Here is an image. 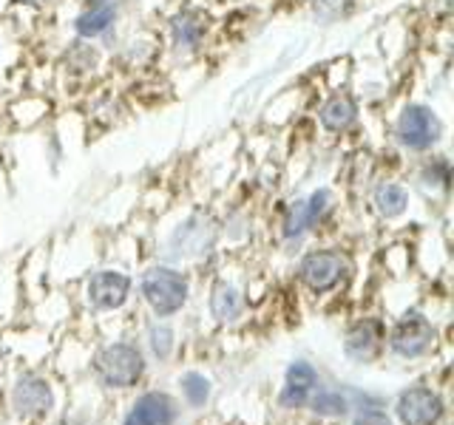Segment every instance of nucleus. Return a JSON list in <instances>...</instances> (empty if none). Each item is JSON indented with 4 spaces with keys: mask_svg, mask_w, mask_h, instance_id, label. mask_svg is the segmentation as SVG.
<instances>
[{
    "mask_svg": "<svg viewBox=\"0 0 454 425\" xmlns=\"http://www.w3.org/2000/svg\"><path fill=\"white\" fill-rule=\"evenodd\" d=\"M114 20H117V9H114L111 0H103V4H94L89 12H82L74 28H77V35L85 37V40H91V37H99V35H106L108 28L114 26Z\"/></svg>",
    "mask_w": 454,
    "mask_h": 425,
    "instance_id": "f8f14e48",
    "label": "nucleus"
},
{
    "mask_svg": "<svg viewBox=\"0 0 454 425\" xmlns=\"http://www.w3.org/2000/svg\"><path fill=\"white\" fill-rule=\"evenodd\" d=\"M397 417H401L403 425H434L443 417V400L432 389H406L397 397Z\"/></svg>",
    "mask_w": 454,
    "mask_h": 425,
    "instance_id": "423d86ee",
    "label": "nucleus"
},
{
    "mask_svg": "<svg viewBox=\"0 0 454 425\" xmlns=\"http://www.w3.org/2000/svg\"><path fill=\"white\" fill-rule=\"evenodd\" d=\"M449 179H451V167L446 156H437V159H432L423 167V184H429V188H449Z\"/></svg>",
    "mask_w": 454,
    "mask_h": 425,
    "instance_id": "a211bd4d",
    "label": "nucleus"
},
{
    "mask_svg": "<svg viewBox=\"0 0 454 425\" xmlns=\"http://www.w3.org/2000/svg\"><path fill=\"white\" fill-rule=\"evenodd\" d=\"M142 295L160 318L179 312L188 301V281L170 267H153L142 275Z\"/></svg>",
    "mask_w": 454,
    "mask_h": 425,
    "instance_id": "f257e3e1",
    "label": "nucleus"
},
{
    "mask_svg": "<svg viewBox=\"0 0 454 425\" xmlns=\"http://www.w3.org/2000/svg\"><path fill=\"white\" fill-rule=\"evenodd\" d=\"M182 391H184V397H188L191 406H205V400L210 397V382L202 375L191 372V375L182 377Z\"/></svg>",
    "mask_w": 454,
    "mask_h": 425,
    "instance_id": "f3484780",
    "label": "nucleus"
},
{
    "mask_svg": "<svg viewBox=\"0 0 454 425\" xmlns=\"http://www.w3.org/2000/svg\"><path fill=\"white\" fill-rule=\"evenodd\" d=\"M12 403H14V408H18V414L37 417V414H46V411L51 408L54 394H51V386L43 377L26 375L18 380V386H14Z\"/></svg>",
    "mask_w": 454,
    "mask_h": 425,
    "instance_id": "6e6552de",
    "label": "nucleus"
},
{
    "mask_svg": "<svg viewBox=\"0 0 454 425\" xmlns=\"http://www.w3.org/2000/svg\"><path fill=\"white\" fill-rule=\"evenodd\" d=\"M434 344V326L429 318H423L420 312H411L403 321H397V326L389 335V349L401 358H420L432 349Z\"/></svg>",
    "mask_w": 454,
    "mask_h": 425,
    "instance_id": "20e7f679",
    "label": "nucleus"
},
{
    "mask_svg": "<svg viewBox=\"0 0 454 425\" xmlns=\"http://www.w3.org/2000/svg\"><path fill=\"white\" fill-rule=\"evenodd\" d=\"M20 4H26V6H46L49 0H20Z\"/></svg>",
    "mask_w": 454,
    "mask_h": 425,
    "instance_id": "b1692460",
    "label": "nucleus"
},
{
    "mask_svg": "<svg viewBox=\"0 0 454 425\" xmlns=\"http://www.w3.org/2000/svg\"><path fill=\"white\" fill-rule=\"evenodd\" d=\"M287 382L290 386H298V389H304V391H312L318 386V375H316V368H312L309 363H293L287 368Z\"/></svg>",
    "mask_w": 454,
    "mask_h": 425,
    "instance_id": "aec40b11",
    "label": "nucleus"
},
{
    "mask_svg": "<svg viewBox=\"0 0 454 425\" xmlns=\"http://www.w3.org/2000/svg\"><path fill=\"white\" fill-rule=\"evenodd\" d=\"M210 312L219 321H236L241 315V295L231 283H219L210 295Z\"/></svg>",
    "mask_w": 454,
    "mask_h": 425,
    "instance_id": "2eb2a0df",
    "label": "nucleus"
},
{
    "mask_svg": "<svg viewBox=\"0 0 454 425\" xmlns=\"http://www.w3.org/2000/svg\"><path fill=\"white\" fill-rule=\"evenodd\" d=\"M309 227H312V221H309V216H307V205H304V202H295V205L290 207L287 221H284V236H287V238H298L301 233H307Z\"/></svg>",
    "mask_w": 454,
    "mask_h": 425,
    "instance_id": "6ab92c4d",
    "label": "nucleus"
},
{
    "mask_svg": "<svg viewBox=\"0 0 454 425\" xmlns=\"http://www.w3.org/2000/svg\"><path fill=\"white\" fill-rule=\"evenodd\" d=\"M347 273V261L340 259V252L335 250H316L304 255L301 267H298V275L307 283L312 292H330L335 283L344 278Z\"/></svg>",
    "mask_w": 454,
    "mask_h": 425,
    "instance_id": "39448f33",
    "label": "nucleus"
},
{
    "mask_svg": "<svg viewBox=\"0 0 454 425\" xmlns=\"http://www.w3.org/2000/svg\"><path fill=\"white\" fill-rule=\"evenodd\" d=\"M380 340H383L380 321H358V323H352L349 329H347L344 352L349 354L352 360L366 363V360H372L375 354L380 352Z\"/></svg>",
    "mask_w": 454,
    "mask_h": 425,
    "instance_id": "9d476101",
    "label": "nucleus"
},
{
    "mask_svg": "<svg viewBox=\"0 0 454 425\" xmlns=\"http://www.w3.org/2000/svg\"><path fill=\"white\" fill-rule=\"evenodd\" d=\"M347 6V0H312V9H316L318 18H326V20H333L338 18L340 12H344Z\"/></svg>",
    "mask_w": 454,
    "mask_h": 425,
    "instance_id": "4be33fe9",
    "label": "nucleus"
},
{
    "mask_svg": "<svg viewBox=\"0 0 454 425\" xmlns=\"http://www.w3.org/2000/svg\"><path fill=\"white\" fill-rule=\"evenodd\" d=\"M170 37H174V46L179 51H193L199 42L205 37V20L202 14L193 12V9H184L179 12L174 23H170Z\"/></svg>",
    "mask_w": 454,
    "mask_h": 425,
    "instance_id": "9b49d317",
    "label": "nucleus"
},
{
    "mask_svg": "<svg viewBox=\"0 0 454 425\" xmlns=\"http://www.w3.org/2000/svg\"><path fill=\"white\" fill-rule=\"evenodd\" d=\"M372 202L383 219H397L409 207V193L397 182H380L372 193Z\"/></svg>",
    "mask_w": 454,
    "mask_h": 425,
    "instance_id": "4468645a",
    "label": "nucleus"
},
{
    "mask_svg": "<svg viewBox=\"0 0 454 425\" xmlns=\"http://www.w3.org/2000/svg\"><path fill=\"white\" fill-rule=\"evenodd\" d=\"M174 420H176L174 400L162 391H148L137 400L125 425H174Z\"/></svg>",
    "mask_w": 454,
    "mask_h": 425,
    "instance_id": "1a4fd4ad",
    "label": "nucleus"
},
{
    "mask_svg": "<svg viewBox=\"0 0 454 425\" xmlns=\"http://www.w3.org/2000/svg\"><path fill=\"white\" fill-rule=\"evenodd\" d=\"M440 131H443V125H440L437 113L426 105H406L397 117V142L406 151H429L440 139Z\"/></svg>",
    "mask_w": 454,
    "mask_h": 425,
    "instance_id": "7ed1b4c3",
    "label": "nucleus"
},
{
    "mask_svg": "<svg viewBox=\"0 0 454 425\" xmlns=\"http://www.w3.org/2000/svg\"><path fill=\"white\" fill-rule=\"evenodd\" d=\"M97 375L103 377L106 386L111 389H128L142 377L145 372V360H142V352L131 344H114L106 346L97 354Z\"/></svg>",
    "mask_w": 454,
    "mask_h": 425,
    "instance_id": "f03ea898",
    "label": "nucleus"
},
{
    "mask_svg": "<svg viewBox=\"0 0 454 425\" xmlns=\"http://www.w3.org/2000/svg\"><path fill=\"white\" fill-rule=\"evenodd\" d=\"M151 346L156 352V358H168L170 349H174V332L168 326H153L151 329Z\"/></svg>",
    "mask_w": 454,
    "mask_h": 425,
    "instance_id": "412c9836",
    "label": "nucleus"
},
{
    "mask_svg": "<svg viewBox=\"0 0 454 425\" xmlns=\"http://www.w3.org/2000/svg\"><path fill=\"white\" fill-rule=\"evenodd\" d=\"M312 411L321 417H340V414H347V408L349 403L340 397L338 391H318V394H309V400Z\"/></svg>",
    "mask_w": 454,
    "mask_h": 425,
    "instance_id": "dca6fc26",
    "label": "nucleus"
},
{
    "mask_svg": "<svg viewBox=\"0 0 454 425\" xmlns=\"http://www.w3.org/2000/svg\"><path fill=\"white\" fill-rule=\"evenodd\" d=\"M355 425H392V422H389L387 414H383V411H372V408H369V411H361L358 420H355Z\"/></svg>",
    "mask_w": 454,
    "mask_h": 425,
    "instance_id": "5701e85b",
    "label": "nucleus"
},
{
    "mask_svg": "<svg viewBox=\"0 0 454 425\" xmlns=\"http://www.w3.org/2000/svg\"><path fill=\"white\" fill-rule=\"evenodd\" d=\"M355 117H358V105H355V99L349 94H338L321 108V125L333 134L347 131L355 122Z\"/></svg>",
    "mask_w": 454,
    "mask_h": 425,
    "instance_id": "ddd939ff",
    "label": "nucleus"
},
{
    "mask_svg": "<svg viewBox=\"0 0 454 425\" xmlns=\"http://www.w3.org/2000/svg\"><path fill=\"white\" fill-rule=\"evenodd\" d=\"M89 301L97 309H120L131 292V278L117 273V269H99L89 281Z\"/></svg>",
    "mask_w": 454,
    "mask_h": 425,
    "instance_id": "0eeeda50",
    "label": "nucleus"
}]
</instances>
